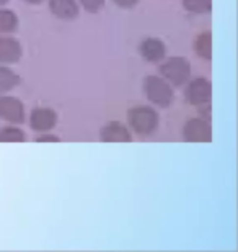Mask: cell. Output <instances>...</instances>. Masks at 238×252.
<instances>
[{
  "label": "cell",
  "instance_id": "1",
  "mask_svg": "<svg viewBox=\"0 0 238 252\" xmlns=\"http://www.w3.org/2000/svg\"><path fill=\"white\" fill-rule=\"evenodd\" d=\"M129 123L139 134H152L159 125V115L149 107H135L129 112Z\"/></svg>",
  "mask_w": 238,
  "mask_h": 252
},
{
  "label": "cell",
  "instance_id": "2",
  "mask_svg": "<svg viewBox=\"0 0 238 252\" xmlns=\"http://www.w3.org/2000/svg\"><path fill=\"white\" fill-rule=\"evenodd\" d=\"M145 92L150 102H154L159 107H168L171 100H173V92H171L170 84H166L160 77H155V75H150V77L145 79Z\"/></svg>",
  "mask_w": 238,
  "mask_h": 252
},
{
  "label": "cell",
  "instance_id": "3",
  "mask_svg": "<svg viewBox=\"0 0 238 252\" xmlns=\"http://www.w3.org/2000/svg\"><path fill=\"white\" fill-rule=\"evenodd\" d=\"M161 74L168 82L181 85L189 77V63L183 58H171L161 65Z\"/></svg>",
  "mask_w": 238,
  "mask_h": 252
},
{
  "label": "cell",
  "instance_id": "4",
  "mask_svg": "<svg viewBox=\"0 0 238 252\" xmlns=\"http://www.w3.org/2000/svg\"><path fill=\"white\" fill-rule=\"evenodd\" d=\"M185 138L191 143H209L212 139L209 123L204 120H189L185 126Z\"/></svg>",
  "mask_w": 238,
  "mask_h": 252
},
{
  "label": "cell",
  "instance_id": "5",
  "mask_svg": "<svg viewBox=\"0 0 238 252\" xmlns=\"http://www.w3.org/2000/svg\"><path fill=\"white\" fill-rule=\"evenodd\" d=\"M0 118L12 123H23L25 110L22 102L13 97H0Z\"/></svg>",
  "mask_w": 238,
  "mask_h": 252
},
{
  "label": "cell",
  "instance_id": "6",
  "mask_svg": "<svg viewBox=\"0 0 238 252\" xmlns=\"http://www.w3.org/2000/svg\"><path fill=\"white\" fill-rule=\"evenodd\" d=\"M188 100L192 105H204L211 100L212 95V87L209 84V80L206 79H196L192 80L188 87Z\"/></svg>",
  "mask_w": 238,
  "mask_h": 252
},
{
  "label": "cell",
  "instance_id": "7",
  "mask_svg": "<svg viewBox=\"0 0 238 252\" xmlns=\"http://www.w3.org/2000/svg\"><path fill=\"white\" fill-rule=\"evenodd\" d=\"M29 122H31L33 129L49 131L51 128H54L55 123H57V117H55V113L49 108H36V110H33Z\"/></svg>",
  "mask_w": 238,
  "mask_h": 252
},
{
  "label": "cell",
  "instance_id": "8",
  "mask_svg": "<svg viewBox=\"0 0 238 252\" xmlns=\"http://www.w3.org/2000/svg\"><path fill=\"white\" fill-rule=\"evenodd\" d=\"M49 7L55 17L62 20H74L79 15L75 0H49Z\"/></svg>",
  "mask_w": 238,
  "mask_h": 252
},
{
  "label": "cell",
  "instance_id": "9",
  "mask_svg": "<svg viewBox=\"0 0 238 252\" xmlns=\"http://www.w3.org/2000/svg\"><path fill=\"white\" fill-rule=\"evenodd\" d=\"M22 58L20 43L13 38H0V63H17Z\"/></svg>",
  "mask_w": 238,
  "mask_h": 252
},
{
  "label": "cell",
  "instance_id": "10",
  "mask_svg": "<svg viewBox=\"0 0 238 252\" xmlns=\"http://www.w3.org/2000/svg\"><path fill=\"white\" fill-rule=\"evenodd\" d=\"M140 54H142V58L145 61L157 63V61H160V59H163L165 56V44L161 43L160 39L149 38L140 44Z\"/></svg>",
  "mask_w": 238,
  "mask_h": 252
},
{
  "label": "cell",
  "instance_id": "11",
  "mask_svg": "<svg viewBox=\"0 0 238 252\" xmlns=\"http://www.w3.org/2000/svg\"><path fill=\"white\" fill-rule=\"evenodd\" d=\"M101 139L105 143H129V131L119 123H109L101 129Z\"/></svg>",
  "mask_w": 238,
  "mask_h": 252
},
{
  "label": "cell",
  "instance_id": "12",
  "mask_svg": "<svg viewBox=\"0 0 238 252\" xmlns=\"http://www.w3.org/2000/svg\"><path fill=\"white\" fill-rule=\"evenodd\" d=\"M18 82L20 79L17 74H13L10 69L0 67V94H5L13 87H17Z\"/></svg>",
  "mask_w": 238,
  "mask_h": 252
},
{
  "label": "cell",
  "instance_id": "13",
  "mask_svg": "<svg viewBox=\"0 0 238 252\" xmlns=\"http://www.w3.org/2000/svg\"><path fill=\"white\" fill-rule=\"evenodd\" d=\"M196 53L202 56L204 59H211V54H212V38L209 33H202L199 36L196 38Z\"/></svg>",
  "mask_w": 238,
  "mask_h": 252
},
{
  "label": "cell",
  "instance_id": "14",
  "mask_svg": "<svg viewBox=\"0 0 238 252\" xmlns=\"http://www.w3.org/2000/svg\"><path fill=\"white\" fill-rule=\"evenodd\" d=\"M18 20L12 10H0V33H10L17 28Z\"/></svg>",
  "mask_w": 238,
  "mask_h": 252
},
{
  "label": "cell",
  "instance_id": "15",
  "mask_svg": "<svg viewBox=\"0 0 238 252\" xmlns=\"http://www.w3.org/2000/svg\"><path fill=\"white\" fill-rule=\"evenodd\" d=\"M185 8L192 13H207L212 8V0H185Z\"/></svg>",
  "mask_w": 238,
  "mask_h": 252
},
{
  "label": "cell",
  "instance_id": "16",
  "mask_svg": "<svg viewBox=\"0 0 238 252\" xmlns=\"http://www.w3.org/2000/svg\"><path fill=\"white\" fill-rule=\"evenodd\" d=\"M25 139V134L22 129L17 128H3L0 129V143H22Z\"/></svg>",
  "mask_w": 238,
  "mask_h": 252
},
{
  "label": "cell",
  "instance_id": "17",
  "mask_svg": "<svg viewBox=\"0 0 238 252\" xmlns=\"http://www.w3.org/2000/svg\"><path fill=\"white\" fill-rule=\"evenodd\" d=\"M80 3L83 5L85 10H88V12H98V10L105 5V0H80Z\"/></svg>",
  "mask_w": 238,
  "mask_h": 252
},
{
  "label": "cell",
  "instance_id": "18",
  "mask_svg": "<svg viewBox=\"0 0 238 252\" xmlns=\"http://www.w3.org/2000/svg\"><path fill=\"white\" fill-rule=\"evenodd\" d=\"M114 3L119 5V7H123V8H131L137 3V0H114Z\"/></svg>",
  "mask_w": 238,
  "mask_h": 252
},
{
  "label": "cell",
  "instance_id": "19",
  "mask_svg": "<svg viewBox=\"0 0 238 252\" xmlns=\"http://www.w3.org/2000/svg\"><path fill=\"white\" fill-rule=\"evenodd\" d=\"M25 2H28V3H39L41 0H25Z\"/></svg>",
  "mask_w": 238,
  "mask_h": 252
},
{
  "label": "cell",
  "instance_id": "20",
  "mask_svg": "<svg viewBox=\"0 0 238 252\" xmlns=\"http://www.w3.org/2000/svg\"><path fill=\"white\" fill-rule=\"evenodd\" d=\"M8 0H0V5H3V3H7Z\"/></svg>",
  "mask_w": 238,
  "mask_h": 252
}]
</instances>
